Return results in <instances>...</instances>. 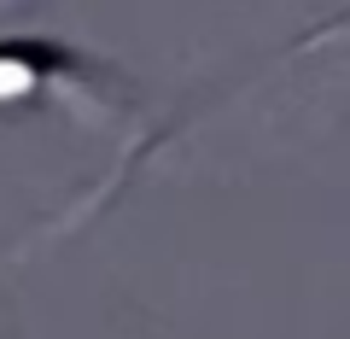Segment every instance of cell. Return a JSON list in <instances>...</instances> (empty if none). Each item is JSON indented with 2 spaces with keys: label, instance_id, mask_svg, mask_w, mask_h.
<instances>
[{
  "label": "cell",
  "instance_id": "cell-2",
  "mask_svg": "<svg viewBox=\"0 0 350 339\" xmlns=\"http://www.w3.org/2000/svg\"><path fill=\"white\" fill-rule=\"evenodd\" d=\"M146 147H152V140H140V147L129 152V158H117V164H111V176H105V181H94V188H88V193H82V199H76V205H64L59 216H47V223H41L36 234H24V240H12V246H0V264H18V258H29V251H36V246H47L53 234H64V228H76V223H88V216H94V211H100V205L111 199V193L123 188L129 176H135V164H140V152H146Z\"/></svg>",
  "mask_w": 350,
  "mask_h": 339
},
{
  "label": "cell",
  "instance_id": "cell-1",
  "mask_svg": "<svg viewBox=\"0 0 350 339\" xmlns=\"http://www.w3.org/2000/svg\"><path fill=\"white\" fill-rule=\"evenodd\" d=\"M36 100L117 112L123 88H117L111 64H100L94 53L59 36H0V105H36Z\"/></svg>",
  "mask_w": 350,
  "mask_h": 339
}]
</instances>
